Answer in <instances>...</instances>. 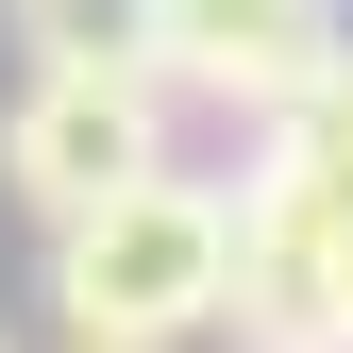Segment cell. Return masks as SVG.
<instances>
[{
  "label": "cell",
  "instance_id": "cell-1",
  "mask_svg": "<svg viewBox=\"0 0 353 353\" xmlns=\"http://www.w3.org/2000/svg\"><path fill=\"white\" fill-rule=\"evenodd\" d=\"M219 303H236V185H135L101 219H68L51 236V320L68 353H185L219 336Z\"/></svg>",
  "mask_w": 353,
  "mask_h": 353
},
{
  "label": "cell",
  "instance_id": "cell-2",
  "mask_svg": "<svg viewBox=\"0 0 353 353\" xmlns=\"http://www.w3.org/2000/svg\"><path fill=\"white\" fill-rule=\"evenodd\" d=\"M168 84L152 68H17V101H0V202L34 219V236H68V219L168 185Z\"/></svg>",
  "mask_w": 353,
  "mask_h": 353
},
{
  "label": "cell",
  "instance_id": "cell-3",
  "mask_svg": "<svg viewBox=\"0 0 353 353\" xmlns=\"http://www.w3.org/2000/svg\"><path fill=\"white\" fill-rule=\"evenodd\" d=\"M219 336L236 353H353V219L236 185V303H219Z\"/></svg>",
  "mask_w": 353,
  "mask_h": 353
},
{
  "label": "cell",
  "instance_id": "cell-4",
  "mask_svg": "<svg viewBox=\"0 0 353 353\" xmlns=\"http://www.w3.org/2000/svg\"><path fill=\"white\" fill-rule=\"evenodd\" d=\"M320 68H336V17H320V0H152V84H168V101L286 118Z\"/></svg>",
  "mask_w": 353,
  "mask_h": 353
},
{
  "label": "cell",
  "instance_id": "cell-5",
  "mask_svg": "<svg viewBox=\"0 0 353 353\" xmlns=\"http://www.w3.org/2000/svg\"><path fill=\"white\" fill-rule=\"evenodd\" d=\"M252 185H270V202H336V219H353V68H320L286 118H252Z\"/></svg>",
  "mask_w": 353,
  "mask_h": 353
},
{
  "label": "cell",
  "instance_id": "cell-6",
  "mask_svg": "<svg viewBox=\"0 0 353 353\" xmlns=\"http://www.w3.org/2000/svg\"><path fill=\"white\" fill-rule=\"evenodd\" d=\"M34 68H152V0H0Z\"/></svg>",
  "mask_w": 353,
  "mask_h": 353
},
{
  "label": "cell",
  "instance_id": "cell-7",
  "mask_svg": "<svg viewBox=\"0 0 353 353\" xmlns=\"http://www.w3.org/2000/svg\"><path fill=\"white\" fill-rule=\"evenodd\" d=\"M320 17H336V0H320Z\"/></svg>",
  "mask_w": 353,
  "mask_h": 353
},
{
  "label": "cell",
  "instance_id": "cell-8",
  "mask_svg": "<svg viewBox=\"0 0 353 353\" xmlns=\"http://www.w3.org/2000/svg\"><path fill=\"white\" fill-rule=\"evenodd\" d=\"M0 353H17V336H0Z\"/></svg>",
  "mask_w": 353,
  "mask_h": 353
}]
</instances>
